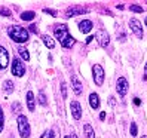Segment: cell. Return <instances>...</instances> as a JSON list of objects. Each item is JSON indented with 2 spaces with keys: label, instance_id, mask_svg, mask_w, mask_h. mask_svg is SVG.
<instances>
[{
  "label": "cell",
  "instance_id": "6da1fadb",
  "mask_svg": "<svg viewBox=\"0 0 147 138\" xmlns=\"http://www.w3.org/2000/svg\"><path fill=\"white\" fill-rule=\"evenodd\" d=\"M54 34L55 37L59 40V43L64 46V48H71L74 43H76V39L68 33V27L65 24H59L54 28Z\"/></svg>",
  "mask_w": 147,
  "mask_h": 138
},
{
  "label": "cell",
  "instance_id": "7a4b0ae2",
  "mask_svg": "<svg viewBox=\"0 0 147 138\" xmlns=\"http://www.w3.org/2000/svg\"><path fill=\"white\" fill-rule=\"evenodd\" d=\"M7 34L16 43H25L28 40V30H25L24 27H20V25H12V27H9Z\"/></svg>",
  "mask_w": 147,
  "mask_h": 138
},
{
  "label": "cell",
  "instance_id": "3957f363",
  "mask_svg": "<svg viewBox=\"0 0 147 138\" xmlns=\"http://www.w3.org/2000/svg\"><path fill=\"white\" fill-rule=\"evenodd\" d=\"M16 122H18L20 135H21L22 138H28V137H30V123H28V119L25 117V116H22V114H20Z\"/></svg>",
  "mask_w": 147,
  "mask_h": 138
},
{
  "label": "cell",
  "instance_id": "277c9868",
  "mask_svg": "<svg viewBox=\"0 0 147 138\" xmlns=\"http://www.w3.org/2000/svg\"><path fill=\"white\" fill-rule=\"evenodd\" d=\"M92 76H94V82L97 86H102L104 83V70L100 64H95L92 67Z\"/></svg>",
  "mask_w": 147,
  "mask_h": 138
},
{
  "label": "cell",
  "instance_id": "5b68a950",
  "mask_svg": "<svg viewBox=\"0 0 147 138\" xmlns=\"http://www.w3.org/2000/svg\"><path fill=\"white\" fill-rule=\"evenodd\" d=\"M12 74L16 77H22L25 74V67L21 63V59H18V58L12 59Z\"/></svg>",
  "mask_w": 147,
  "mask_h": 138
},
{
  "label": "cell",
  "instance_id": "8992f818",
  "mask_svg": "<svg viewBox=\"0 0 147 138\" xmlns=\"http://www.w3.org/2000/svg\"><path fill=\"white\" fill-rule=\"evenodd\" d=\"M95 39L98 40L101 48H107L110 45V36H109V33L106 30H98L97 33H95Z\"/></svg>",
  "mask_w": 147,
  "mask_h": 138
},
{
  "label": "cell",
  "instance_id": "52a82bcc",
  "mask_svg": "<svg viewBox=\"0 0 147 138\" xmlns=\"http://www.w3.org/2000/svg\"><path fill=\"white\" fill-rule=\"evenodd\" d=\"M128 89H129L128 80L125 79V77H119L117 82H116V91H117V94H119L120 97H125L126 92H128Z\"/></svg>",
  "mask_w": 147,
  "mask_h": 138
},
{
  "label": "cell",
  "instance_id": "ba28073f",
  "mask_svg": "<svg viewBox=\"0 0 147 138\" xmlns=\"http://www.w3.org/2000/svg\"><path fill=\"white\" fill-rule=\"evenodd\" d=\"M129 27H131V31L135 34L138 39H143V27H141V22L140 21L132 18L131 21H129Z\"/></svg>",
  "mask_w": 147,
  "mask_h": 138
},
{
  "label": "cell",
  "instance_id": "9c48e42d",
  "mask_svg": "<svg viewBox=\"0 0 147 138\" xmlns=\"http://www.w3.org/2000/svg\"><path fill=\"white\" fill-rule=\"evenodd\" d=\"M7 64H9V54L3 46H0V70H5Z\"/></svg>",
  "mask_w": 147,
  "mask_h": 138
},
{
  "label": "cell",
  "instance_id": "30bf717a",
  "mask_svg": "<svg viewBox=\"0 0 147 138\" xmlns=\"http://www.w3.org/2000/svg\"><path fill=\"white\" fill-rule=\"evenodd\" d=\"M70 108H71L73 117H74L76 120H79V119L82 117V107H80V104H79L77 101H73L71 104H70Z\"/></svg>",
  "mask_w": 147,
  "mask_h": 138
},
{
  "label": "cell",
  "instance_id": "8fae6325",
  "mask_svg": "<svg viewBox=\"0 0 147 138\" xmlns=\"http://www.w3.org/2000/svg\"><path fill=\"white\" fill-rule=\"evenodd\" d=\"M71 88H73V91H74V94L76 95H80L82 94V91H83V88H82V83L79 82V79H77V76H71Z\"/></svg>",
  "mask_w": 147,
  "mask_h": 138
},
{
  "label": "cell",
  "instance_id": "7c38bea8",
  "mask_svg": "<svg viewBox=\"0 0 147 138\" xmlns=\"http://www.w3.org/2000/svg\"><path fill=\"white\" fill-rule=\"evenodd\" d=\"M86 12V9L83 6H71V7H68L67 9V16H76V15H83Z\"/></svg>",
  "mask_w": 147,
  "mask_h": 138
},
{
  "label": "cell",
  "instance_id": "4fadbf2b",
  "mask_svg": "<svg viewBox=\"0 0 147 138\" xmlns=\"http://www.w3.org/2000/svg\"><path fill=\"white\" fill-rule=\"evenodd\" d=\"M79 30H80V33H83V34L89 33V31L92 30V22H91L89 20L80 21V22H79Z\"/></svg>",
  "mask_w": 147,
  "mask_h": 138
},
{
  "label": "cell",
  "instance_id": "5bb4252c",
  "mask_svg": "<svg viewBox=\"0 0 147 138\" xmlns=\"http://www.w3.org/2000/svg\"><path fill=\"white\" fill-rule=\"evenodd\" d=\"M89 104L94 110H97L100 107V97L97 95V94H91L89 95Z\"/></svg>",
  "mask_w": 147,
  "mask_h": 138
},
{
  "label": "cell",
  "instance_id": "9a60e30c",
  "mask_svg": "<svg viewBox=\"0 0 147 138\" xmlns=\"http://www.w3.org/2000/svg\"><path fill=\"white\" fill-rule=\"evenodd\" d=\"M27 107L30 111H34V94L31 91L27 92Z\"/></svg>",
  "mask_w": 147,
  "mask_h": 138
},
{
  "label": "cell",
  "instance_id": "2e32d148",
  "mask_svg": "<svg viewBox=\"0 0 147 138\" xmlns=\"http://www.w3.org/2000/svg\"><path fill=\"white\" fill-rule=\"evenodd\" d=\"M42 40H43V43H45L49 49H54L55 48V42L51 39L49 36H46V34H43V36H42Z\"/></svg>",
  "mask_w": 147,
  "mask_h": 138
},
{
  "label": "cell",
  "instance_id": "e0dca14e",
  "mask_svg": "<svg viewBox=\"0 0 147 138\" xmlns=\"http://www.w3.org/2000/svg\"><path fill=\"white\" fill-rule=\"evenodd\" d=\"M83 129H85V137H86V138H95L94 129H92V126H91L89 123H86V125L83 126Z\"/></svg>",
  "mask_w": 147,
  "mask_h": 138
},
{
  "label": "cell",
  "instance_id": "ac0fdd59",
  "mask_svg": "<svg viewBox=\"0 0 147 138\" xmlns=\"http://www.w3.org/2000/svg\"><path fill=\"white\" fill-rule=\"evenodd\" d=\"M34 16H36V13H34V12L27 11V12H22L21 20H24V21H33V20H34Z\"/></svg>",
  "mask_w": 147,
  "mask_h": 138
},
{
  "label": "cell",
  "instance_id": "d6986e66",
  "mask_svg": "<svg viewBox=\"0 0 147 138\" xmlns=\"http://www.w3.org/2000/svg\"><path fill=\"white\" fill-rule=\"evenodd\" d=\"M18 54L24 58V61H28L30 59V54H28V50L25 48H18Z\"/></svg>",
  "mask_w": 147,
  "mask_h": 138
},
{
  "label": "cell",
  "instance_id": "ffe728a7",
  "mask_svg": "<svg viewBox=\"0 0 147 138\" xmlns=\"http://www.w3.org/2000/svg\"><path fill=\"white\" fill-rule=\"evenodd\" d=\"M3 91H5L6 94L12 92V91H13V83H12L11 80H6V82L3 83Z\"/></svg>",
  "mask_w": 147,
  "mask_h": 138
},
{
  "label": "cell",
  "instance_id": "44dd1931",
  "mask_svg": "<svg viewBox=\"0 0 147 138\" xmlns=\"http://www.w3.org/2000/svg\"><path fill=\"white\" fill-rule=\"evenodd\" d=\"M12 113H15V114L21 113V104H20V102H13V104H12Z\"/></svg>",
  "mask_w": 147,
  "mask_h": 138
},
{
  "label": "cell",
  "instance_id": "7402d4cb",
  "mask_svg": "<svg viewBox=\"0 0 147 138\" xmlns=\"http://www.w3.org/2000/svg\"><path fill=\"white\" fill-rule=\"evenodd\" d=\"M39 102H40L42 106H46V104H48V101H46V97H45V94H43L42 91L39 92Z\"/></svg>",
  "mask_w": 147,
  "mask_h": 138
},
{
  "label": "cell",
  "instance_id": "603a6c76",
  "mask_svg": "<svg viewBox=\"0 0 147 138\" xmlns=\"http://www.w3.org/2000/svg\"><path fill=\"white\" fill-rule=\"evenodd\" d=\"M0 15H3V16H11L12 15V12L9 11V9H7V7H0Z\"/></svg>",
  "mask_w": 147,
  "mask_h": 138
},
{
  "label": "cell",
  "instance_id": "cb8c5ba5",
  "mask_svg": "<svg viewBox=\"0 0 147 138\" xmlns=\"http://www.w3.org/2000/svg\"><path fill=\"white\" fill-rule=\"evenodd\" d=\"M3 125H5V114H3L2 107H0V132L3 131Z\"/></svg>",
  "mask_w": 147,
  "mask_h": 138
},
{
  "label": "cell",
  "instance_id": "d4e9b609",
  "mask_svg": "<svg viewBox=\"0 0 147 138\" xmlns=\"http://www.w3.org/2000/svg\"><path fill=\"white\" fill-rule=\"evenodd\" d=\"M137 134H138L137 123H135V122H131V135H132V137H137Z\"/></svg>",
  "mask_w": 147,
  "mask_h": 138
},
{
  "label": "cell",
  "instance_id": "484cf974",
  "mask_svg": "<svg viewBox=\"0 0 147 138\" xmlns=\"http://www.w3.org/2000/svg\"><path fill=\"white\" fill-rule=\"evenodd\" d=\"M132 12H137V13H141L143 12V7L141 6H137V5H131V7H129Z\"/></svg>",
  "mask_w": 147,
  "mask_h": 138
},
{
  "label": "cell",
  "instance_id": "4316f807",
  "mask_svg": "<svg viewBox=\"0 0 147 138\" xmlns=\"http://www.w3.org/2000/svg\"><path fill=\"white\" fill-rule=\"evenodd\" d=\"M40 138H55V135H54V132L52 131H45L42 134V137Z\"/></svg>",
  "mask_w": 147,
  "mask_h": 138
},
{
  "label": "cell",
  "instance_id": "83f0119b",
  "mask_svg": "<svg viewBox=\"0 0 147 138\" xmlns=\"http://www.w3.org/2000/svg\"><path fill=\"white\" fill-rule=\"evenodd\" d=\"M61 92H63V98H67V85L64 82L61 83Z\"/></svg>",
  "mask_w": 147,
  "mask_h": 138
},
{
  "label": "cell",
  "instance_id": "f1b7e54d",
  "mask_svg": "<svg viewBox=\"0 0 147 138\" xmlns=\"http://www.w3.org/2000/svg\"><path fill=\"white\" fill-rule=\"evenodd\" d=\"M31 33H39V30H37V27H36V25H34V24H31L30 25V28H28Z\"/></svg>",
  "mask_w": 147,
  "mask_h": 138
},
{
  "label": "cell",
  "instance_id": "f546056e",
  "mask_svg": "<svg viewBox=\"0 0 147 138\" xmlns=\"http://www.w3.org/2000/svg\"><path fill=\"white\" fill-rule=\"evenodd\" d=\"M43 11H45L46 13H51L52 16H57V11H52V9H43Z\"/></svg>",
  "mask_w": 147,
  "mask_h": 138
},
{
  "label": "cell",
  "instance_id": "4dcf8cb0",
  "mask_svg": "<svg viewBox=\"0 0 147 138\" xmlns=\"http://www.w3.org/2000/svg\"><path fill=\"white\" fill-rule=\"evenodd\" d=\"M117 37H120V40H122V42H125V39H126V36H125L123 31H120V34L117 33Z\"/></svg>",
  "mask_w": 147,
  "mask_h": 138
},
{
  "label": "cell",
  "instance_id": "1f68e13d",
  "mask_svg": "<svg viewBox=\"0 0 147 138\" xmlns=\"http://www.w3.org/2000/svg\"><path fill=\"white\" fill-rule=\"evenodd\" d=\"M144 80H147V63L144 65Z\"/></svg>",
  "mask_w": 147,
  "mask_h": 138
},
{
  "label": "cell",
  "instance_id": "d6a6232c",
  "mask_svg": "<svg viewBox=\"0 0 147 138\" xmlns=\"http://www.w3.org/2000/svg\"><path fill=\"white\" fill-rule=\"evenodd\" d=\"M140 102H141L140 98H134V104H135V106H140Z\"/></svg>",
  "mask_w": 147,
  "mask_h": 138
},
{
  "label": "cell",
  "instance_id": "836d02e7",
  "mask_svg": "<svg viewBox=\"0 0 147 138\" xmlns=\"http://www.w3.org/2000/svg\"><path fill=\"white\" fill-rule=\"evenodd\" d=\"M100 119H101V120H104V119H106V113H104V111H102V113L100 114Z\"/></svg>",
  "mask_w": 147,
  "mask_h": 138
},
{
  "label": "cell",
  "instance_id": "e575fe53",
  "mask_svg": "<svg viewBox=\"0 0 147 138\" xmlns=\"http://www.w3.org/2000/svg\"><path fill=\"white\" fill-rule=\"evenodd\" d=\"M92 39H95V37H92V36H91V37H88V39H86V43H89Z\"/></svg>",
  "mask_w": 147,
  "mask_h": 138
},
{
  "label": "cell",
  "instance_id": "d590c367",
  "mask_svg": "<svg viewBox=\"0 0 147 138\" xmlns=\"http://www.w3.org/2000/svg\"><path fill=\"white\" fill-rule=\"evenodd\" d=\"M68 137H70V138H77V135H76V134H71V135H68Z\"/></svg>",
  "mask_w": 147,
  "mask_h": 138
},
{
  "label": "cell",
  "instance_id": "8d00e7d4",
  "mask_svg": "<svg viewBox=\"0 0 147 138\" xmlns=\"http://www.w3.org/2000/svg\"><path fill=\"white\" fill-rule=\"evenodd\" d=\"M146 27H147V16H146Z\"/></svg>",
  "mask_w": 147,
  "mask_h": 138
},
{
  "label": "cell",
  "instance_id": "74e56055",
  "mask_svg": "<svg viewBox=\"0 0 147 138\" xmlns=\"http://www.w3.org/2000/svg\"><path fill=\"white\" fill-rule=\"evenodd\" d=\"M141 138H147V137H146V135H144V137H141Z\"/></svg>",
  "mask_w": 147,
  "mask_h": 138
},
{
  "label": "cell",
  "instance_id": "f35d334b",
  "mask_svg": "<svg viewBox=\"0 0 147 138\" xmlns=\"http://www.w3.org/2000/svg\"><path fill=\"white\" fill-rule=\"evenodd\" d=\"M64 138H70V137H64Z\"/></svg>",
  "mask_w": 147,
  "mask_h": 138
}]
</instances>
